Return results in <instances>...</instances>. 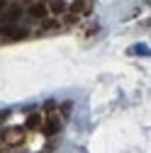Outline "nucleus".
I'll use <instances>...</instances> for the list:
<instances>
[{
  "instance_id": "nucleus-6",
  "label": "nucleus",
  "mask_w": 151,
  "mask_h": 153,
  "mask_svg": "<svg viewBox=\"0 0 151 153\" xmlns=\"http://www.w3.org/2000/svg\"><path fill=\"white\" fill-rule=\"evenodd\" d=\"M42 124H44V112H39V109H32V112L27 114V119H25V129H27V131L42 129Z\"/></svg>"
},
{
  "instance_id": "nucleus-9",
  "label": "nucleus",
  "mask_w": 151,
  "mask_h": 153,
  "mask_svg": "<svg viewBox=\"0 0 151 153\" xmlns=\"http://www.w3.org/2000/svg\"><path fill=\"white\" fill-rule=\"evenodd\" d=\"M68 114H71V102H64L61 105V119H66Z\"/></svg>"
},
{
  "instance_id": "nucleus-12",
  "label": "nucleus",
  "mask_w": 151,
  "mask_h": 153,
  "mask_svg": "<svg viewBox=\"0 0 151 153\" xmlns=\"http://www.w3.org/2000/svg\"><path fill=\"white\" fill-rule=\"evenodd\" d=\"M42 3H49V0H42Z\"/></svg>"
},
{
  "instance_id": "nucleus-5",
  "label": "nucleus",
  "mask_w": 151,
  "mask_h": 153,
  "mask_svg": "<svg viewBox=\"0 0 151 153\" xmlns=\"http://www.w3.org/2000/svg\"><path fill=\"white\" fill-rule=\"evenodd\" d=\"M93 10V0H73L68 5V12H73L76 17H88Z\"/></svg>"
},
{
  "instance_id": "nucleus-11",
  "label": "nucleus",
  "mask_w": 151,
  "mask_h": 153,
  "mask_svg": "<svg viewBox=\"0 0 151 153\" xmlns=\"http://www.w3.org/2000/svg\"><path fill=\"white\" fill-rule=\"evenodd\" d=\"M7 3H22V0H7Z\"/></svg>"
},
{
  "instance_id": "nucleus-1",
  "label": "nucleus",
  "mask_w": 151,
  "mask_h": 153,
  "mask_svg": "<svg viewBox=\"0 0 151 153\" xmlns=\"http://www.w3.org/2000/svg\"><path fill=\"white\" fill-rule=\"evenodd\" d=\"M22 3H25V17L34 20L37 25L51 17V15H49V5L42 3V0H22Z\"/></svg>"
},
{
  "instance_id": "nucleus-10",
  "label": "nucleus",
  "mask_w": 151,
  "mask_h": 153,
  "mask_svg": "<svg viewBox=\"0 0 151 153\" xmlns=\"http://www.w3.org/2000/svg\"><path fill=\"white\" fill-rule=\"evenodd\" d=\"M7 5H10V3H7V0H0V15H3V12L7 10Z\"/></svg>"
},
{
  "instance_id": "nucleus-3",
  "label": "nucleus",
  "mask_w": 151,
  "mask_h": 153,
  "mask_svg": "<svg viewBox=\"0 0 151 153\" xmlns=\"http://www.w3.org/2000/svg\"><path fill=\"white\" fill-rule=\"evenodd\" d=\"M22 17H25V3H10V5H7V10L0 15V27L20 25Z\"/></svg>"
},
{
  "instance_id": "nucleus-8",
  "label": "nucleus",
  "mask_w": 151,
  "mask_h": 153,
  "mask_svg": "<svg viewBox=\"0 0 151 153\" xmlns=\"http://www.w3.org/2000/svg\"><path fill=\"white\" fill-rule=\"evenodd\" d=\"M61 27V22L59 20H51V17H49V20H44V22H39V32H49V29H59Z\"/></svg>"
},
{
  "instance_id": "nucleus-7",
  "label": "nucleus",
  "mask_w": 151,
  "mask_h": 153,
  "mask_svg": "<svg viewBox=\"0 0 151 153\" xmlns=\"http://www.w3.org/2000/svg\"><path fill=\"white\" fill-rule=\"evenodd\" d=\"M49 15H54V17H64L66 12H68V3H64V0H49Z\"/></svg>"
},
{
  "instance_id": "nucleus-2",
  "label": "nucleus",
  "mask_w": 151,
  "mask_h": 153,
  "mask_svg": "<svg viewBox=\"0 0 151 153\" xmlns=\"http://www.w3.org/2000/svg\"><path fill=\"white\" fill-rule=\"evenodd\" d=\"M29 36H32V29L22 25L0 27V42H22V39H29Z\"/></svg>"
},
{
  "instance_id": "nucleus-4",
  "label": "nucleus",
  "mask_w": 151,
  "mask_h": 153,
  "mask_svg": "<svg viewBox=\"0 0 151 153\" xmlns=\"http://www.w3.org/2000/svg\"><path fill=\"white\" fill-rule=\"evenodd\" d=\"M64 126V119L59 117V112H49L44 114V124H42V134L44 136H56Z\"/></svg>"
}]
</instances>
